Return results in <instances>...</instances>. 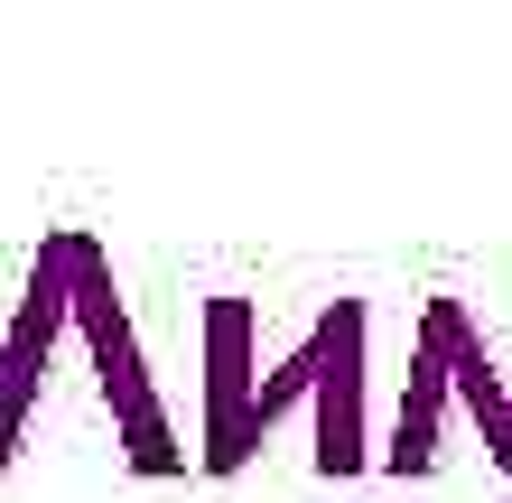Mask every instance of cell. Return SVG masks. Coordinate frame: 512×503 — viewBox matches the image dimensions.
Returning a JSON list of instances; mask_svg holds the SVG:
<instances>
[{"mask_svg":"<svg viewBox=\"0 0 512 503\" xmlns=\"http://www.w3.org/2000/svg\"><path fill=\"white\" fill-rule=\"evenodd\" d=\"M364 345H373V308L336 299L317 308V327L298 336L252 392V448L280 429L289 401H317V476H364L373 438H364Z\"/></svg>","mask_w":512,"mask_h":503,"instance_id":"obj_1","label":"cell"},{"mask_svg":"<svg viewBox=\"0 0 512 503\" xmlns=\"http://www.w3.org/2000/svg\"><path fill=\"white\" fill-rule=\"evenodd\" d=\"M252 392H261V364H252V299H205V448L196 466L205 476H243L252 466Z\"/></svg>","mask_w":512,"mask_h":503,"instance_id":"obj_3","label":"cell"},{"mask_svg":"<svg viewBox=\"0 0 512 503\" xmlns=\"http://www.w3.org/2000/svg\"><path fill=\"white\" fill-rule=\"evenodd\" d=\"M56 317H66V243H47V261H38V299H28L19 336H10V364H0V457H10V420H19V401L38 392V364H47Z\"/></svg>","mask_w":512,"mask_h":503,"instance_id":"obj_5","label":"cell"},{"mask_svg":"<svg viewBox=\"0 0 512 503\" xmlns=\"http://www.w3.org/2000/svg\"><path fill=\"white\" fill-rule=\"evenodd\" d=\"M438 420H447V354L419 336V364H410L401 420H391V448H382L373 466H391V476H429V466H438Z\"/></svg>","mask_w":512,"mask_h":503,"instance_id":"obj_6","label":"cell"},{"mask_svg":"<svg viewBox=\"0 0 512 503\" xmlns=\"http://www.w3.org/2000/svg\"><path fill=\"white\" fill-rule=\"evenodd\" d=\"M56 243H66V308H75V327H84V345H94V364H103V392H112V420H122L131 466H140V476H177L187 448H177L168 410H159V392H149L140 336L122 317V289H112V261L84 243V233H56Z\"/></svg>","mask_w":512,"mask_h":503,"instance_id":"obj_2","label":"cell"},{"mask_svg":"<svg viewBox=\"0 0 512 503\" xmlns=\"http://www.w3.org/2000/svg\"><path fill=\"white\" fill-rule=\"evenodd\" d=\"M419 336H429V345L447 354V392H457V401L475 410V429H485L494 466L512 476V392L494 382V354H485V336L466 327V299H429V317H419Z\"/></svg>","mask_w":512,"mask_h":503,"instance_id":"obj_4","label":"cell"}]
</instances>
